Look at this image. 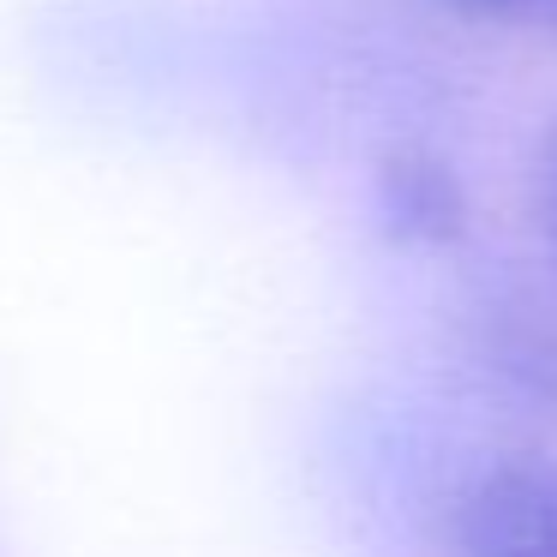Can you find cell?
<instances>
[{"label": "cell", "instance_id": "1", "mask_svg": "<svg viewBox=\"0 0 557 557\" xmlns=\"http://www.w3.org/2000/svg\"><path fill=\"white\" fill-rule=\"evenodd\" d=\"M449 557H557V473L485 461L444 509Z\"/></svg>", "mask_w": 557, "mask_h": 557}, {"label": "cell", "instance_id": "2", "mask_svg": "<svg viewBox=\"0 0 557 557\" xmlns=\"http://www.w3.org/2000/svg\"><path fill=\"white\" fill-rule=\"evenodd\" d=\"M372 205H377V222H384L389 240L425 246V252L456 246L473 222L468 181L456 174V162L425 150V145H396L377 157Z\"/></svg>", "mask_w": 557, "mask_h": 557}, {"label": "cell", "instance_id": "3", "mask_svg": "<svg viewBox=\"0 0 557 557\" xmlns=\"http://www.w3.org/2000/svg\"><path fill=\"white\" fill-rule=\"evenodd\" d=\"M468 13H492V18H533V25H557V0H456Z\"/></svg>", "mask_w": 557, "mask_h": 557}, {"label": "cell", "instance_id": "4", "mask_svg": "<svg viewBox=\"0 0 557 557\" xmlns=\"http://www.w3.org/2000/svg\"><path fill=\"white\" fill-rule=\"evenodd\" d=\"M540 210H545V234L557 246V133L545 145V169H540Z\"/></svg>", "mask_w": 557, "mask_h": 557}]
</instances>
